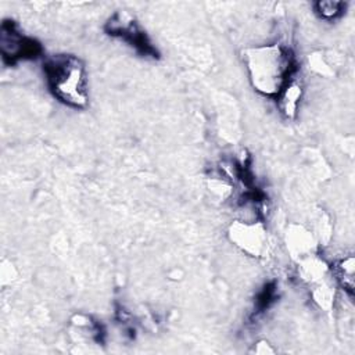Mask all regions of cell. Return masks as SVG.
Returning <instances> with one entry per match:
<instances>
[{
    "instance_id": "obj_1",
    "label": "cell",
    "mask_w": 355,
    "mask_h": 355,
    "mask_svg": "<svg viewBox=\"0 0 355 355\" xmlns=\"http://www.w3.org/2000/svg\"><path fill=\"white\" fill-rule=\"evenodd\" d=\"M245 64L252 86L266 94L279 96L291 82L294 58L288 49L280 44H266L245 53Z\"/></svg>"
},
{
    "instance_id": "obj_2",
    "label": "cell",
    "mask_w": 355,
    "mask_h": 355,
    "mask_svg": "<svg viewBox=\"0 0 355 355\" xmlns=\"http://www.w3.org/2000/svg\"><path fill=\"white\" fill-rule=\"evenodd\" d=\"M44 73L54 97L61 103L83 108L89 100L87 75L83 62L69 54L53 55L44 64Z\"/></svg>"
},
{
    "instance_id": "obj_3",
    "label": "cell",
    "mask_w": 355,
    "mask_h": 355,
    "mask_svg": "<svg viewBox=\"0 0 355 355\" xmlns=\"http://www.w3.org/2000/svg\"><path fill=\"white\" fill-rule=\"evenodd\" d=\"M107 32L112 36L121 37L128 42L132 47L140 51L143 55L154 57L157 54L155 49L150 43L144 31L139 26L132 15L125 11L115 12L107 22Z\"/></svg>"
},
{
    "instance_id": "obj_4",
    "label": "cell",
    "mask_w": 355,
    "mask_h": 355,
    "mask_svg": "<svg viewBox=\"0 0 355 355\" xmlns=\"http://www.w3.org/2000/svg\"><path fill=\"white\" fill-rule=\"evenodd\" d=\"M0 53L7 64H14L21 58H35L40 53V46L29 37L21 35L12 21L1 24Z\"/></svg>"
},
{
    "instance_id": "obj_5",
    "label": "cell",
    "mask_w": 355,
    "mask_h": 355,
    "mask_svg": "<svg viewBox=\"0 0 355 355\" xmlns=\"http://www.w3.org/2000/svg\"><path fill=\"white\" fill-rule=\"evenodd\" d=\"M300 97H301V86L295 82H288L287 86L277 96L279 107L287 118L294 116L298 107Z\"/></svg>"
},
{
    "instance_id": "obj_6",
    "label": "cell",
    "mask_w": 355,
    "mask_h": 355,
    "mask_svg": "<svg viewBox=\"0 0 355 355\" xmlns=\"http://www.w3.org/2000/svg\"><path fill=\"white\" fill-rule=\"evenodd\" d=\"M334 276L344 290L352 293L354 290V276H355V262L354 257L348 255L340 259L334 266Z\"/></svg>"
},
{
    "instance_id": "obj_7",
    "label": "cell",
    "mask_w": 355,
    "mask_h": 355,
    "mask_svg": "<svg viewBox=\"0 0 355 355\" xmlns=\"http://www.w3.org/2000/svg\"><path fill=\"white\" fill-rule=\"evenodd\" d=\"M239 230L240 232L234 230L239 245H243V248L248 252H259V248L262 247V232H258V229L251 225H247L244 229Z\"/></svg>"
},
{
    "instance_id": "obj_8",
    "label": "cell",
    "mask_w": 355,
    "mask_h": 355,
    "mask_svg": "<svg viewBox=\"0 0 355 355\" xmlns=\"http://www.w3.org/2000/svg\"><path fill=\"white\" fill-rule=\"evenodd\" d=\"M345 4L341 1H319L316 3V12L324 19H334L344 11Z\"/></svg>"
}]
</instances>
